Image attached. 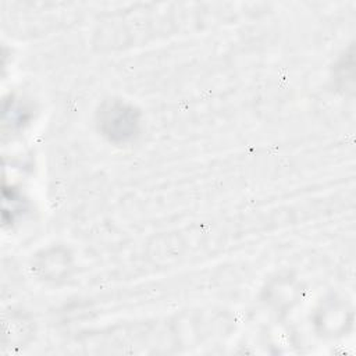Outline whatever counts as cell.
I'll return each instance as SVG.
<instances>
[{
	"mask_svg": "<svg viewBox=\"0 0 356 356\" xmlns=\"http://www.w3.org/2000/svg\"><path fill=\"white\" fill-rule=\"evenodd\" d=\"M97 124L110 140L125 142L139 131V111L121 100H108L97 111Z\"/></svg>",
	"mask_w": 356,
	"mask_h": 356,
	"instance_id": "1",
	"label": "cell"
}]
</instances>
